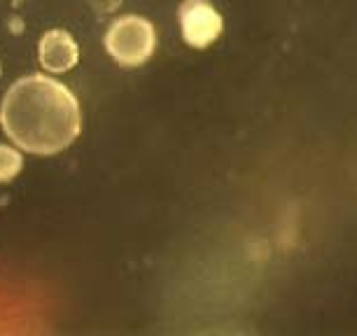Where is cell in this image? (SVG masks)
<instances>
[{
    "mask_svg": "<svg viewBox=\"0 0 357 336\" xmlns=\"http://www.w3.org/2000/svg\"><path fill=\"white\" fill-rule=\"evenodd\" d=\"M3 131L19 150L52 157L75 143L82 131V110L68 86L50 75L17 79L0 103Z\"/></svg>",
    "mask_w": 357,
    "mask_h": 336,
    "instance_id": "obj_1",
    "label": "cell"
},
{
    "mask_svg": "<svg viewBox=\"0 0 357 336\" xmlns=\"http://www.w3.org/2000/svg\"><path fill=\"white\" fill-rule=\"evenodd\" d=\"M105 49L119 66H143L157 49V29L150 19L140 15H124L114 19L105 31Z\"/></svg>",
    "mask_w": 357,
    "mask_h": 336,
    "instance_id": "obj_2",
    "label": "cell"
},
{
    "mask_svg": "<svg viewBox=\"0 0 357 336\" xmlns=\"http://www.w3.org/2000/svg\"><path fill=\"white\" fill-rule=\"evenodd\" d=\"M180 31L185 43L194 49H206L222 36L225 22L208 0H185L180 5Z\"/></svg>",
    "mask_w": 357,
    "mask_h": 336,
    "instance_id": "obj_3",
    "label": "cell"
},
{
    "mask_svg": "<svg viewBox=\"0 0 357 336\" xmlns=\"http://www.w3.org/2000/svg\"><path fill=\"white\" fill-rule=\"evenodd\" d=\"M38 61L50 75H63L79 61L77 40L63 29L47 31L38 43Z\"/></svg>",
    "mask_w": 357,
    "mask_h": 336,
    "instance_id": "obj_4",
    "label": "cell"
},
{
    "mask_svg": "<svg viewBox=\"0 0 357 336\" xmlns=\"http://www.w3.org/2000/svg\"><path fill=\"white\" fill-rule=\"evenodd\" d=\"M24 157L15 145H0V183H10L22 173Z\"/></svg>",
    "mask_w": 357,
    "mask_h": 336,
    "instance_id": "obj_5",
    "label": "cell"
},
{
    "mask_svg": "<svg viewBox=\"0 0 357 336\" xmlns=\"http://www.w3.org/2000/svg\"><path fill=\"white\" fill-rule=\"evenodd\" d=\"M86 3H89L91 10L98 12V15H110V12L117 10L124 0H86Z\"/></svg>",
    "mask_w": 357,
    "mask_h": 336,
    "instance_id": "obj_6",
    "label": "cell"
},
{
    "mask_svg": "<svg viewBox=\"0 0 357 336\" xmlns=\"http://www.w3.org/2000/svg\"><path fill=\"white\" fill-rule=\"evenodd\" d=\"M0 72H3V66H0Z\"/></svg>",
    "mask_w": 357,
    "mask_h": 336,
    "instance_id": "obj_7",
    "label": "cell"
}]
</instances>
